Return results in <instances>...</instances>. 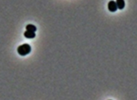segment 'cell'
Wrapping results in <instances>:
<instances>
[{
	"label": "cell",
	"instance_id": "cell-1",
	"mask_svg": "<svg viewBox=\"0 0 137 100\" xmlns=\"http://www.w3.org/2000/svg\"><path fill=\"white\" fill-rule=\"evenodd\" d=\"M31 51V46L28 44H23L17 48V52L20 56H27L28 54L30 53Z\"/></svg>",
	"mask_w": 137,
	"mask_h": 100
},
{
	"label": "cell",
	"instance_id": "cell-5",
	"mask_svg": "<svg viewBox=\"0 0 137 100\" xmlns=\"http://www.w3.org/2000/svg\"><path fill=\"white\" fill-rule=\"evenodd\" d=\"M26 29L28 31H31V32H36L37 30V28L34 26V25H33V24H28V26H26Z\"/></svg>",
	"mask_w": 137,
	"mask_h": 100
},
{
	"label": "cell",
	"instance_id": "cell-2",
	"mask_svg": "<svg viewBox=\"0 0 137 100\" xmlns=\"http://www.w3.org/2000/svg\"><path fill=\"white\" fill-rule=\"evenodd\" d=\"M108 10L111 11V12H116V10H118V7H116V4L115 1H110L108 4Z\"/></svg>",
	"mask_w": 137,
	"mask_h": 100
},
{
	"label": "cell",
	"instance_id": "cell-4",
	"mask_svg": "<svg viewBox=\"0 0 137 100\" xmlns=\"http://www.w3.org/2000/svg\"><path fill=\"white\" fill-rule=\"evenodd\" d=\"M24 37L26 38H33L35 37V33L34 32H31V31L27 30L25 33H24Z\"/></svg>",
	"mask_w": 137,
	"mask_h": 100
},
{
	"label": "cell",
	"instance_id": "cell-3",
	"mask_svg": "<svg viewBox=\"0 0 137 100\" xmlns=\"http://www.w3.org/2000/svg\"><path fill=\"white\" fill-rule=\"evenodd\" d=\"M116 7H118V10H123V9L125 7L124 0H116Z\"/></svg>",
	"mask_w": 137,
	"mask_h": 100
}]
</instances>
